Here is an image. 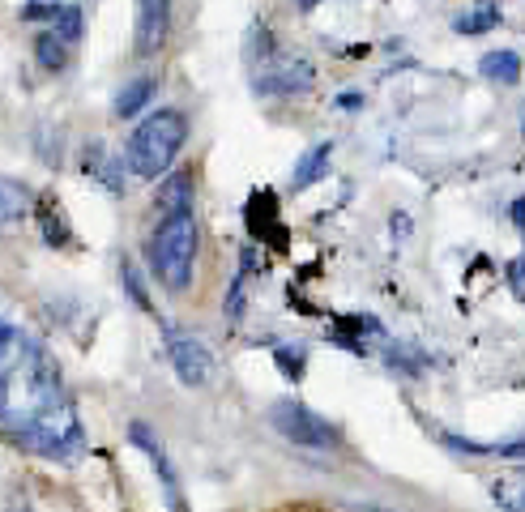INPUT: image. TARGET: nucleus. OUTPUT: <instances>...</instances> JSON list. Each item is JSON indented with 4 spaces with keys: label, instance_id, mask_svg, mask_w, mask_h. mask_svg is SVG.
Masks as SVG:
<instances>
[{
    "label": "nucleus",
    "instance_id": "obj_1",
    "mask_svg": "<svg viewBox=\"0 0 525 512\" xmlns=\"http://www.w3.org/2000/svg\"><path fill=\"white\" fill-rule=\"evenodd\" d=\"M0 436L56 466L86 457V431L56 359L39 338L0 316Z\"/></svg>",
    "mask_w": 525,
    "mask_h": 512
},
{
    "label": "nucleus",
    "instance_id": "obj_2",
    "mask_svg": "<svg viewBox=\"0 0 525 512\" xmlns=\"http://www.w3.org/2000/svg\"><path fill=\"white\" fill-rule=\"evenodd\" d=\"M188 141V120L175 107H158L129 137V171L137 180H158Z\"/></svg>",
    "mask_w": 525,
    "mask_h": 512
},
{
    "label": "nucleus",
    "instance_id": "obj_3",
    "mask_svg": "<svg viewBox=\"0 0 525 512\" xmlns=\"http://www.w3.org/2000/svg\"><path fill=\"white\" fill-rule=\"evenodd\" d=\"M150 265L158 282L171 295H184L193 286V265H197V218L193 214H167L150 235Z\"/></svg>",
    "mask_w": 525,
    "mask_h": 512
},
{
    "label": "nucleus",
    "instance_id": "obj_4",
    "mask_svg": "<svg viewBox=\"0 0 525 512\" xmlns=\"http://www.w3.org/2000/svg\"><path fill=\"white\" fill-rule=\"evenodd\" d=\"M269 423L299 448H338V427H329L321 414L308 410L304 402H278Z\"/></svg>",
    "mask_w": 525,
    "mask_h": 512
},
{
    "label": "nucleus",
    "instance_id": "obj_5",
    "mask_svg": "<svg viewBox=\"0 0 525 512\" xmlns=\"http://www.w3.org/2000/svg\"><path fill=\"white\" fill-rule=\"evenodd\" d=\"M167 333V359L175 367V376H180L188 389H201V384H210L214 376V359H210V350H205L193 333H180V329H163Z\"/></svg>",
    "mask_w": 525,
    "mask_h": 512
},
{
    "label": "nucleus",
    "instance_id": "obj_6",
    "mask_svg": "<svg viewBox=\"0 0 525 512\" xmlns=\"http://www.w3.org/2000/svg\"><path fill=\"white\" fill-rule=\"evenodd\" d=\"M316 86V64L304 56H291V60H278L269 64L265 73H257L252 90L257 94H278V99H291V94H308Z\"/></svg>",
    "mask_w": 525,
    "mask_h": 512
},
{
    "label": "nucleus",
    "instance_id": "obj_7",
    "mask_svg": "<svg viewBox=\"0 0 525 512\" xmlns=\"http://www.w3.org/2000/svg\"><path fill=\"white\" fill-rule=\"evenodd\" d=\"M129 436H133V444L141 448V453L150 457V466H154V474H158V483H163V491H167V504H171L175 512H188V508H184V495H180V474H175V466H171V457H167L163 440H158L146 423H133V427H129Z\"/></svg>",
    "mask_w": 525,
    "mask_h": 512
},
{
    "label": "nucleus",
    "instance_id": "obj_8",
    "mask_svg": "<svg viewBox=\"0 0 525 512\" xmlns=\"http://www.w3.org/2000/svg\"><path fill=\"white\" fill-rule=\"evenodd\" d=\"M171 35V0H137V56H154Z\"/></svg>",
    "mask_w": 525,
    "mask_h": 512
},
{
    "label": "nucleus",
    "instance_id": "obj_9",
    "mask_svg": "<svg viewBox=\"0 0 525 512\" xmlns=\"http://www.w3.org/2000/svg\"><path fill=\"white\" fill-rule=\"evenodd\" d=\"M248 231L257 235V239H269L274 248H286V227H278V210H274V192L261 188V192H252V201H248Z\"/></svg>",
    "mask_w": 525,
    "mask_h": 512
},
{
    "label": "nucleus",
    "instance_id": "obj_10",
    "mask_svg": "<svg viewBox=\"0 0 525 512\" xmlns=\"http://www.w3.org/2000/svg\"><path fill=\"white\" fill-rule=\"evenodd\" d=\"M193 171H175V175H163V184H158V197L154 205L167 214H193Z\"/></svg>",
    "mask_w": 525,
    "mask_h": 512
},
{
    "label": "nucleus",
    "instance_id": "obj_11",
    "mask_svg": "<svg viewBox=\"0 0 525 512\" xmlns=\"http://www.w3.org/2000/svg\"><path fill=\"white\" fill-rule=\"evenodd\" d=\"M479 73L496 86H517L521 82V56L513 52V47H496V52H487L479 60Z\"/></svg>",
    "mask_w": 525,
    "mask_h": 512
},
{
    "label": "nucleus",
    "instance_id": "obj_12",
    "mask_svg": "<svg viewBox=\"0 0 525 512\" xmlns=\"http://www.w3.org/2000/svg\"><path fill=\"white\" fill-rule=\"evenodd\" d=\"M329 158H333V141H321V146H312V150H308V154L295 163L291 188H295V192H304V188H312L316 180H325V171H329Z\"/></svg>",
    "mask_w": 525,
    "mask_h": 512
},
{
    "label": "nucleus",
    "instance_id": "obj_13",
    "mask_svg": "<svg viewBox=\"0 0 525 512\" xmlns=\"http://www.w3.org/2000/svg\"><path fill=\"white\" fill-rule=\"evenodd\" d=\"M30 188L9 180V175H0V227H9V222H22L30 214Z\"/></svg>",
    "mask_w": 525,
    "mask_h": 512
},
{
    "label": "nucleus",
    "instance_id": "obj_14",
    "mask_svg": "<svg viewBox=\"0 0 525 512\" xmlns=\"http://www.w3.org/2000/svg\"><path fill=\"white\" fill-rule=\"evenodd\" d=\"M150 99H154V77H133V82L116 94V103H111V116H116V120H129V116H137L141 107H150Z\"/></svg>",
    "mask_w": 525,
    "mask_h": 512
},
{
    "label": "nucleus",
    "instance_id": "obj_15",
    "mask_svg": "<svg viewBox=\"0 0 525 512\" xmlns=\"http://www.w3.org/2000/svg\"><path fill=\"white\" fill-rule=\"evenodd\" d=\"M444 444L457 448V453H470V457H508V461H525V436H521V440H508V444H479V440H466V436H444Z\"/></svg>",
    "mask_w": 525,
    "mask_h": 512
},
{
    "label": "nucleus",
    "instance_id": "obj_16",
    "mask_svg": "<svg viewBox=\"0 0 525 512\" xmlns=\"http://www.w3.org/2000/svg\"><path fill=\"white\" fill-rule=\"evenodd\" d=\"M69 47L73 43H65L56 35V30H43V35L35 39V60H39V69H47V73H60L69 64Z\"/></svg>",
    "mask_w": 525,
    "mask_h": 512
},
{
    "label": "nucleus",
    "instance_id": "obj_17",
    "mask_svg": "<svg viewBox=\"0 0 525 512\" xmlns=\"http://www.w3.org/2000/svg\"><path fill=\"white\" fill-rule=\"evenodd\" d=\"M491 26H500V9L491 5V0H483L474 13H461V18L453 22L457 35H479V30H491Z\"/></svg>",
    "mask_w": 525,
    "mask_h": 512
},
{
    "label": "nucleus",
    "instance_id": "obj_18",
    "mask_svg": "<svg viewBox=\"0 0 525 512\" xmlns=\"http://www.w3.org/2000/svg\"><path fill=\"white\" fill-rule=\"evenodd\" d=\"M491 500H496L504 512H525V478H496Z\"/></svg>",
    "mask_w": 525,
    "mask_h": 512
},
{
    "label": "nucleus",
    "instance_id": "obj_19",
    "mask_svg": "<svg viewBox=\"0 0 525 512\" xmlns=\"http://www.w3.org/2000/svg\"><path fill=\"white\" fill-rule=\"evenodd\" d=\"M39 222H43L47 244H65V239H69V227H65V218H60V205H56V201H43Z\"/></svg>",
    "mask_w": 525,
    "mask_h": 512
},
{
    "label": "nucleus",
    "instance_id": "obj_20",
    "mask_svg": "<svg viewBox=\"0 0 525 512\" xmlns=\"http://www.w3.org/2000/svg\"><path fill=\"white\" fill-rule=\"evenodd\" d=\"M52 30H56V35L65 39V43L82 39V5H65V9H60L56 22H52Z\"/></svg>",
    "mask_w": 525,
    "mask_h": 512
},
{
    "label": "nucleus",
    "instance_id": "obj_21",
    "mask_svg": "<svg viewBox=\"0 0 525 512\" xmlns=\"http://www.w3.org/2000/svg\"><path fill=\"white\" fill-rule=\"evenodd\" d=\"M274 355H278V367H282V372H286V376H291V380H299V376H304V350H291V346H278V350H274Z\"/></svg>",
    "mask_w": 525,
    "mask_h": 512
},
{
    "label": "nucleus",
    "instance_id": "obj_22",
    "mask_svg": "<svg viewBox=\"0 0 525 512\" xmlns=\"http://www.w3.org/2000/svg\"><path fill=\"white\" fill-rule=\"evenodd\" d=\"M60 9H65V5H56V0H30V5L22 9V22H43V18L56 22Z\"/></svg>",
    "mask_w": 525,
    "mask_h": 512
},
{
    "label": "nucleus",
    "instance_id": "obj_23",
    "mask_svg": "<svg viewBox=\"0 0 525 512\" xmlns=\"http://www.w3.org/2000/svg\"><path fill=\"white\" fill-rule=\"evenodd\" d=\"M508 218H513V227L525 235V197H517L513 205H508Z\"/></svg>",
    "mask_w": 525,
    "mask_h": 512
},
{
    "label": "nucleus",
    "instance_id": "obj_24",
    "mask_svg": "<svg viewBox=\"0 0 525 512\" xmlns=\"http://www.w3.org/2000/svg\"><path fill=\"white\" fill-rule=\"evenodd\" d=\"M338 107H342V111H359V107H363V94H359V90L338 94Z\"/></svg>",
    "mask_w": 525,
    "mask_h": 512
},
{
    "label": "nucleus",
    "instance_id": "obj_25",
    "mask_svg": "<svg viewBox=\"0 0 525 512\" xmlns=\"http://www.w3.org/2000/svg\"><path fill=\"white\" fill-rule=\"evenodd\" d=\"M508 274H513V278H517V286L525 282V256H521V261H513V269H508Z\"/></svg>",
    "mask_w": 525,
    "mask_h": 512
},
{
    "label": "nucleus",
    "instance_id": "obj_26",
    "mask_svg": "<svg viewBox=\"0 0 525 512\" xmlns=\"http://www.w3.org/2000/svg\"><path fill=\"white\" fill-rule=\"evenodd\" d=\"M295 5H299V9L308 13V9H316V5H321V0H295Z\"/></svg>",
    "mask_w": 525,
    "mask_h": 512
},
{
    "label": "nucleus",
    "instance_id": "obj_27",
    "mask_svg": "<svg viewBox=\"0 0 525 512\" xmlns=\"http://www.w3.org/2000/svg\"><path fill=\"white\" fill-rule=\"evenodd\" d=\"M521 137H525V120H521Z\"/></svg>",
    "mask_w": 525,
    "mask_h": 512
}]
</instances>
